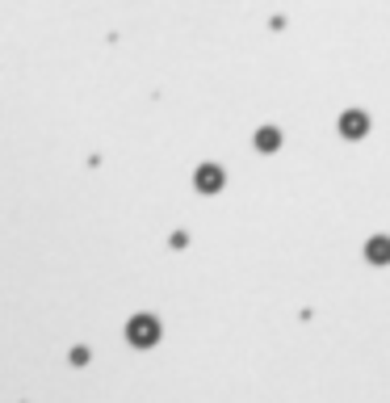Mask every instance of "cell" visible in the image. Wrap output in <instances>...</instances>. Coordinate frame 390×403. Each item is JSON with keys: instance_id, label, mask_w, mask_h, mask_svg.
<instances>
[{"instance_id": "6da1fadb", "label": "cell", "mask_w": 390, "mask_h": 403, "mask_svg": "<svg viewBox=\"0 0 390 403\" xmlns=\"http://www.w3.org/2000/svg\"><path fill=\"white\" fill-rule=\"evenodd\" d=\"M126 341H130L134 349H151V345L160 341V320H151V315H134V320L126 324Z\"/></svg>"}, {"instance_id": "7a4b0ae2", "label": "cell", "mask_w": 390, "mask_h": 403, "mask_svg": "<svg viewBox=\"0 0 390 403\" xmlns=\"http://www.w3.org/2000/svg\"><path fill=\"white\" fill-rule=\"evenodd\" d=\"M193 185H197L202 193L223 189V168H218V164H202V168H197V177H193Z\"/></svg>"}, {"instance_id": "3957f363", "label": "cell", "mask_w": 390, "mask_h": 403, "mask_svg": "<svg viewBox=\"0 0 390 403\" xmlns=\"http://www.w3.org/2000/svg\"><path fill=\"white\" fill-rule=\"evenodd\" d=\"M340 130H344V139H361V135L370 130V118L357 114V109H349V114L340 118Z\"/></svg>"}, {"instance_id": "277c9868", "label": "cell", "mask_w": 390, "mask_h": 403, "mask_svg": "<svg viewBox=\"0 0 390 403\" xmlns=\"http://www.w3.org/2000/svg\"><path fill=\"white\" fill-rule=\"evenodd\" d=\"M256 147H260V151H277V147H281V130H277V126L256 130Z\"/></svg>"}]
</instances>
